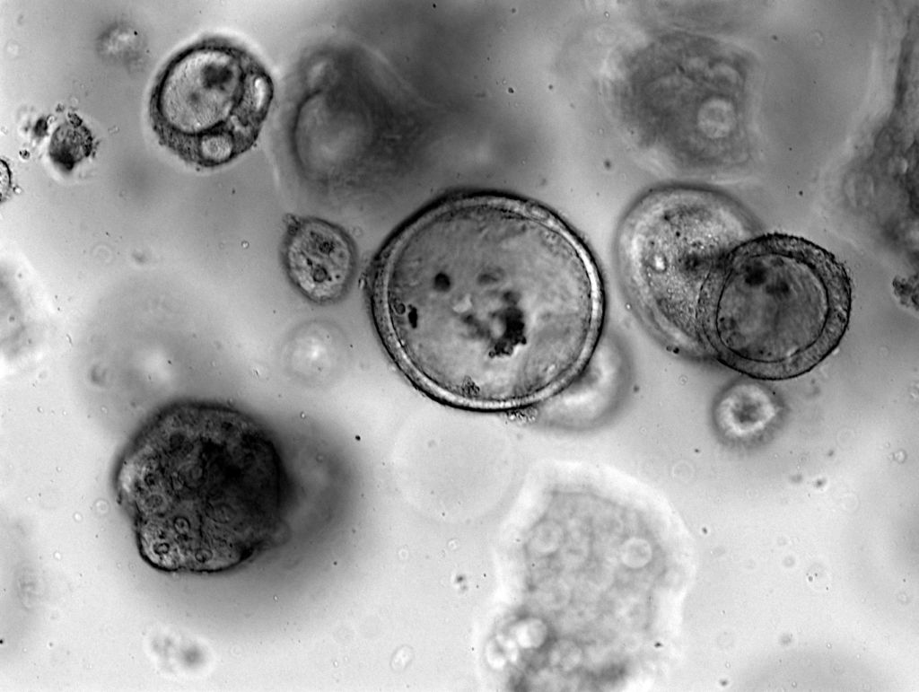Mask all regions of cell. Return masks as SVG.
Segmentation results:
<instances>
[{
	"instance_id": "obj_7",
	"label": "cell",
	"mask_w": 919,
	"mask_h": 692,
	"mask_svg": "<svg viewBox=\"0 0 919 692\" xmlns=\"http://www.w3.org/2000/svg\"><path fill=\"white\" fill-rule=\"evenodd\" d=\"M94 151L93 136L80 117L69 113L54 130L48 145L52 162L69 172Z\"/></svg>"
},
{
	"instance_id": "obj_6",
	"label": "cell",
	"mask_w": 919,
	"mask_h": 692,
	"mask_svg": "<svg viewBox=\"0 0 919 692\" xmlns=\"http://www.w3.org/2000/svg\"><path fill=\"white\" fill-rule=\"evenodd\" d=\"M284 263L294 285L309 299L328 302L338 299L351 281L354 256L351 242L334 225L306 220L289 235Z\"/></svg>"
},
{
	"instance_id": "obj_5",
	"label": "cell",
	"mask_w": 919,
	"mask_h": 692,
	"mask_svg": "<svg viewBox=\"0 0 919 692\" xmlns=\"http://www.w3.org/2000/svg\"><path fill=\"white\" fill-rule=\"evenodd\" d=\"M274 98L268 72L221 37L197 41L160 72L149 101L161 143L190 163L225 164L256 143Z\"/></svg>"
},
{
	"instance_id": "obj_4",
	"label": "cell",
	"mask_w": 919,
	"mask_h": 692,
	"mask_svg": "<svg viewBox=\"0 0 919 692\" xmlns=\"http://www.w3.org/2000/svg\"><path fill=\"white\" fill-rule=\"evenodd\" d=\"M749 229L740 207L711 190L669 187L640 198L620 225L617 258L641 319L672 346L701 354L711 283Z\"/></svg>"
},
{
	"instance_id": "obj_1",
	"label": "cell",
	"mask_w": 919,
	"mask_h": 692,
	"mask_svg": "<svg viewBox=\"0 0 919 692\" xmlns=\"http://www.w3.org/2000/svg\"><path fill=\"white\" fill-rule=\"evenodd\" d=\"M381 332L418 383L451 402L535 401L591 357L603 323L598 266L565 223L495 196L446 202L385 251L374 282Z\"/></svg>"
},
{
	"instance_id": "obj_2",
	"label": "cell",
	"mask_w": 919,
	"mask_h": 692,
	"mask_svg": "<svg viewBox=\"0 0 919 692\" xmlns=\"http://www.w3.org/2000/svg\"><path fill=\"white\" fill-rule=\"evenodd\" d=\"M276 452L247 416L208 406L167 412L142 434L118 477L139 546L166 570H218L267 533L278 488Z\"/></svg>"
},
{
	"instance_id": "obj_3",
	"label": "cell",
	"mask_w": 919,
	"mask_h": 692,
	"mask_svg": "<svg viewBox=\"0 0 919 692\" xmlns=\"http://www.w3.org/2000/svg\"><path fill=\"white\" fill-rule=\"evenodd\" d=\"M853 285L833 253L799 236H751L723 258L702 318L703 352L778 373L825 356L848 324Z\"/></svg>"
}]
</instances>
